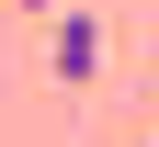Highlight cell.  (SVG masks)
Returning a JSON list of instances; mask_svg holds the SVG:
<instances>
[{
    "mask_svg": "<svg viewBox=\"0 0 159 147\" xmlns=\"http://www.w3.org/2000/svg\"><path fill=\"white\" fill-rule=\"evenodd\" d=\"M46 68L80 91V79L102 68V23H91V11H46Z\"/></svg>",
    "mask_w": 159,
    "mask_h": 147,
    "instance_id": "6da1fadb",
    "label": "cell"
},
{
    "mask_svg": "<svg viewBox=\"0 0 159 147\" xmlns=\"http://www.w3.org/2000/svg\"><path fill=\"white\" fill-rule=\"evenodd\" d=\"M23 11H57V0H23Z\"/></svg>",
    "mask_w": 159,
    "mask_h": 147,
    "instance_id": "7a4b0ae2",
    "label": "cell"
}]
</instances>
